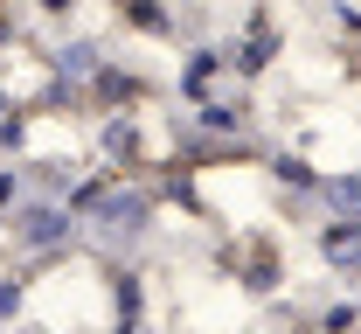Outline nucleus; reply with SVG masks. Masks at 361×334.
Wrapping results in <instances>:
<instances>
[{"instance_id":"obj_4","label":"nucleus","mask_w":361,"mask_h":334,"mask_svg":"<svg viewBox=\"0 0 361 334\" xmlns=\"http://www.w3.org/2000/svg\"><path fill=\"white\" fill-rule=\"evenodd\" d=\"M326 202H334L341 216H361V174H348V181H326Z\"/></svg>"},{"instance_id":"obj_8","label":"nucleus","mask_w":361,"mask_h":334,"mask_svg":"<svg viewBox=\"0 0 361 334\" xmlns=\"http://www.w3.org/2000/svg\"><path fill=\"white\" fill-rule=\"evenodd\" d=\"M7 314H21V286H0V321Z\"/></svg>"},{"instance_id":"obj_1","label":"nucleus","mask_w":361,"mask_h":334,"mask_svg":"<svg viewBox=\"0 0 361 334\" xmlns=\"http://www.w3.org/2000/svg\"><path fill=\"white\" fill-rule=\"evenodd\" d=\"M70 230H77V223H70V209H63V202H35V209L14 223V244H21V251H56Z\"/></svg>"},{"instance_id":"obj_5","label":"nucleus","mask_w":361,"mask_h":334,"mask_svg":"<svg viewBox=\"0 0 361 334\" xmlns=\"http://www.w3.org/2000/svg\"><path fill=\"white\" fill-rule=\"evenodd\" d=\"M202 126H209V133H229V126H243V105H202Z\"/></svg>"},{"instance_id":"obj_7","label":"nucleus","mask_w":361,"mask_h":334,"mask_svg":"<svg viewBox=\"0 0 361 334\" xmlns=\"http://www.w3.org/2000/svg\"><path fill=\"white\" fill-rule=\"evenodd\" d=\"M118 314L139 321V279H118Z\"/></svg>"},{"instance_id":"obj_6","label":"nucleus","mask_w":361,"mask_h":334,"mask_svg":"<svg viewBox=\"0 0 361 334\" xmlns=\"http://www.w3.org/2000/svg\"><path fill=\"white\" fill-rule=\"evenodd\" d=\"M278 181H292V189H319V181H313V167H306V160H292V153L278 160Z\"/></svg>"},{"instance_id":"obj_2","label":"nucleus","mask_w":361,"mask_h":334,"mask_svg":"<svg viewBox=\"0 0 361 334\" xmlns=\"http://www.w3.org/2000/svg\"><path fill=\"white\" fill-rule=\"evenodd\" d=\"M326 265L334 272L361 265V216H341V230H326Z\"/></svg>"},{"instance_id":"obj_3","label":"nucleus","mask_w":361,"mask_h":334,"mask_svg":"<svg viewBox=\"0 0 361 334\" xmlns=\"http://www.w3.org/2000/svg\"><path fill=\"white\" fill-rule=\"evenodd\" d=\"M49 63H56L63 77H90V70H97V42H63Z\"/></svg>"},{"instance_id":"obj_9","label":"nucleus","mask_w":361,"mask_h":334,"mask_svg":"<svg viewBox=\"0 0 361 334\" xmlns=\"http://www.w3.org/2000/svg\"><path fill=\"white\" fill-rule=\"evenodd\" d=\"M42 7H49V14H63V7H77V0H42Z\"/></svg>"},{"instance_id":"obj_10","label":"nucleus","mask_w":361,"mask_h":334,"mask_svg":"<svg viewBox=\"0 0 361 334\" xmlns=\"http://www.w3.org/2000/svg\"><path fill=\"white\" fill-rule=\"evenodd\" d=\"M0 112H7V91H0Z\"/></svg>"}]
</instances>
